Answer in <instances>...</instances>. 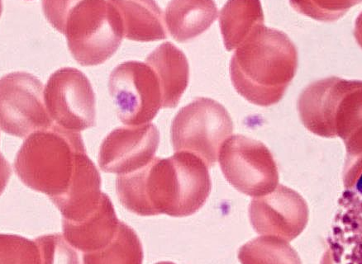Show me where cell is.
Wrapping results in <instances>:
<instances>
[{
  "label": "cell",
  "instance_id": "1",
  "mask_svg": "<svg viewBox=\"0 0 362 264\" xmlns=\"http://www.w3.org/2000/svg\"><path fill=\"white\" fill-rule=\"evenodd\" d=\"M211 188L207 164L187 151L155 157L144 168L116 179L121 204L144 217L192 216L206 203Z\"/></svg>",
  "mask_w": 362,
  "mask_h": 264
},
{
  "label": "cell",
  "instance_id": "2",
  "mask_svg": "<svg viewBox=\"0 0 362 264\" xmlns=\"http://www.w3.org/2000/svg\"><path fill=\"white\" fill-rule=\"evenodd\" d=\"M296 46L283 32L257 27L236 52L230 62L235 90L253 104H276L296 76Z\"/></svg>",
  "mask_w": 362,
  "mask_h": 264
},
{
  "label": "cell",
  "instance_id": "3",
  "mask_svg": "<svg viewBox=\"0 0 362 264\" xmlns=\"http://www.w3.org/2000/svg\"><path fill=\"white\" fill-rule=\"evenodd\" d=\"M42 9L81 66L105 62L123 41V18L114 1H43Z\"/></svg>",
  "mask_w": 362,
  "mask_h": 264
},
{
  "label": "cell",
  "instance_id": "4",
  "mask_svg": "<svg viewBox=\"0 0 362 264\" xmlns=\"http://www.w3.org/2000/svg\"><path fill=\"white\" fill-rule=\"evenodd\" d=\"M81 151L86 148L80 132L55 124L24 140L14 160V171L29 188L49 198L60 197L70 187Z\"/></svg>",
  "mask_w": 362,
  "mask_h": 264
},
{
  "label": "cell",
  "instance_id": "5",
  "mask_svg": "<svg viewBox=\"0 0 362 264\" xmlns=\"http://www.w3.org/2000/svg\"><path fill=\"white\" fill-rule=\"evenodd\" d=\"M233 131V120L222 104L198 97L175 116L171 140L175 152L197 155L209 168L216 163L220 149Z\"/></svg>",
  "mask_w": 362,
  "mask_h": 264
},
{
  "label": "cell",
  "instance_id": "6",
  "mask_svg": "<svg viewBox=\"0 0 362 264\" xmlns=\"http://www.w3.org/2000/svg\"><path fill=\"white\" fill-rule=\"evenodd\" d=\"M109 90L117 115L127 126L149 124L163 107L158 77L146 63L130 61L115 67Z\"/></svg>",
  "mask_w": 362,
  "mask_h": 264
},
{
  "label": "cell",
  "instance_id": "7",
  "mask_svg": "<svg viewBox=\"0 0 362 264\" xmlns=\"http://www.w3.org/2000/svg\"><path fill=\"white\" fill-rule=\"evenodd\" d=\"M218 161L225 179L239 192L258 198L276 187V164L261 141L243 135L230 136L220 149Z\"/></svg>",
  "mask_w": 362,
  "mask_h": 264
},
{
  "label": "cell",
  "instance_id": "8",
  "mask_svg": "<svg viewBox=\"0 0 362 264\" xmlns=\"http://www.w3.org/2000/svg\"><path fill=\"white\" fill-rule=\"evenodd\" d=\"M0 85L4 132L24 138L55 124L44 100L43 84L35 76L24 71L9 73L2 77Z\"/></svg>",
  "mask_w": 362,
  "mask_h": 264
},
{
  "label": "cell",
  "instance_id": "9",
  "mask_svg": "<svg viewBox=\"0 0 362 264\" xmlns=\"http://www.w3.org/2000/svg\"><path fill=\"white\" fill-rule=\"evenodd\" d=\"M44 100L54 124L81 132L96 125V99L90 81L76 68L59 69L49 78Z\"/></svg>",
  "mask_w": 362,
  "mask_h": 264
},
{
  "label": "cell",
  "instance_id": "10",
  "mask_svg": "<svg viewBox=\"0 0 362 264\" xmlns=\"http://www.w3.org/2000/svg\"><path fill=\"white\" fill-rule=\"evenodd\" d=\"M159 143V131L153 124L119 127L103 140L100 168L117 175L136 172L155 158Z\"/></svg>",
  "mask_w": 362,
  "mask_h": 264
},
{
  "label": "cell",
  "instance_id": "11",
  "mask_svg": "<svg viewBox=\"0 0 362 264\" xmlns=\"http://www.w3.org/2000/svg\"><path fill=\"white\" fill-rule=\"evenodd\" d=\"M249 217L258 234L290 241L305 229L308 208L295 191L279 185L275 192L252 200Z\"/></svg>",
  "mask_w": 362,
  "mask_h": 264
},
{
  "label": "cell",
  "instance_id": "12",
  "mask_svg": "<svg viewBox=\"0 0 362 264\" xmlns=\"http://www.w3.org/2000/svg\"><path fill=\"white\" fill-rule=\"evenodd\" d=\"M102 194L99 170L86 151H81L77 155L76 173L67 192L50 200L61 212L62 219L80 223L96 212Z\"/></svg>",
  "mask_w": 362,
  "mask_h": 264
},
{
  "label": "cell",
  "instance_id": "13",
  "mask_svg": "<svg viewBox=\"0 0 362 264\" xmlns=\"http://www.w3.org/2000/svg\"><path fill=\"white\" fill-rule=\"evenodd\" d=\"M329 244L335 264H362V197L355 190L339 199Z\"/></svg>",
  "mask_w": 362,
  "mask_h": 264
},
{
  "label": "cell",
  "instance_id": "14",
  "mask_svg": "<svg viewBox=\"0 0 362 264\" xmlns=\"http://www.w3.org/2000/svg\"><path fill=\"white\" fill-rule=\"evenodd\" d=\"M119 224L109 196L103 193L100 206L94 214L80 223L62 219V231L73 248L88 253L110 246L119 232Z\"/></svg>",
  "mask_w": 362,
  "mask_h": 264
},
{
  "label": "cell",
  "instance_id": "15",
  "mask_svg": "<svg viewBox=\"0 0 362 264\" xmlns=\"http://www.w3.org/2000/svg\"><path fill=\"white\" fill-rule=\"evenodd\" d=\"M146 61L158 77L163 109L177 106L189 80V62L184 52L173 43L164 42L156 47Z\"/></svg>",
  "mask_w": 362,
  "mask_h": 264
},
{
  "label": "cell",
  "instance_id": "16",
  "mask_svg": "<svg viewBox=\"0 0 362 264\" xmlns=\"http://www.w3.org/2000/svg\"><path fill=\"white\" fill-rule=\"evenodd\" d=\"M217 18L218 8L214 1H171L165 13L168 31L180 42L199 36Z\"/></svg>",
  "mask_w": 362,
  "mask_h": 264
},
{
  "label": "cell",
  "instance_id": "17",
  "mask_svg": "<svg viewBox=\"0 0 362 264\" xmlns=\"http://www.w3.org/2000/svg\"><path fill=\"white\" fill-rule=\"evenodd\" d=\"M123 18L124 37L136 42L168 38L163 12L154 1H114Z\"/></svg>",
  "mask_w": 362,
  "mask_h": 264
},
{
  "label": "cell",
  "instance_id": "18",
  "mask_svg": "<svg viewBox=\"0 0 362 264\" xmlns=\"http://www.w3.org/2000/svg\"><path fill=\"white\" fill-rule=\"evenodd\" d=\"M219 23L224 45L231 52L263 25L262 4L259 1H228L220 12Z\"/></svg>",
  "mask_w": 362,
  "mask_h": 264
},
{
  "label": "cell",
  "instance_id": "19",
  "mask_svg": "<svg viewBox=\"0 0 362 264\" xmlns=\"http://www.w3.org/2000/svg\"><path fill=\"white\" fill-rule=\"evenodd\" d=\"M144 248L140 239L128 224L120 222L119 232L110 246L83 254V264H143Z\"/></svg>",
  "mask_w": 362,
  "mask_h": 264
},
{
  "label": "cell",
  "instance_id": "20",
  "mask_svg": "<svg viewBox=\"0 0 362 264\" xmlns=\"http://www.w3.org/2000/svg\"><path fill=\"white\" fill-rule=\"evenodd\" d=\"M242 264H301L300 259L287 243L276 236L252 239L240 248Z\"/></svg>",
  "mask_w": 362,
  "mask_h": 264
},
{
  "label": "cell",
  "instance_id": "21",
  "mask_svg": "<svg viewBox=\"0 0 362 264\" xmlns=\"http://www.w3.org/2000/svg\"><path fill=\"white\" fill-rule=\"evenodd\" d=\"M0 264H42L40 249L35 241L2 234L0 236Z\"/></svg>",
  "mask_w": 362,
  "mask_h": 264
},
{
  "label": "cell",
  "instance_id": "22",
  "mask_svg": "<svg viewBox=\"0 0 362 264\" xmlns=\"http://www.w3.org/2000/svg\"><path fill=\"white\" fill-rule=\"evenodd\" d=\"M35 241L40 249L42 264H80L75 249L62 234H47Z\"/></svg>",
  "mask_w": 362,
  "mask_h": 264
},
{
  "label": "cell",
  "instance_id": "23",
  "mask_svg": "<svg viewBox=\"0 0 362 264\" xmlns=\"http://www.w3.org/2000/svg\"><path fill=\"white\" fill-rule=\"evenodd\" d=\"M356 37L362 47V13L356 24Z\"/></svg>",
  "mask_w": 362,
  "mask_h": 264
},
{
  "label": "cell",
  "instance_id": "24",
  "mask_svg": "<svg viewBox=\"0 0 362 264\" xmlns=\"http://www.w3.org/2000/svg\"><path fill=\"white\" fill-rule=\"evenodd\" d=\"M355 191L357 193H359L362 197V174H361L355 186Z\"/></svg>",
  "mask_w": 362,
  "mask_h": 264
},
{
  "label": "cell",
  "instance_id": "25",
  "mask_svg": "<svg viewBox=\"0 0 362 264\" xmlns=\"http://www.w3.org/2000/svg\"><path fill=\"white\" fill-rule=\"evenodd\" d=\"M156 264H175V263H174L173 262H160V263H158Z\"/></svg>",
  "mask_w": 362,
  "mask_h": 264
}]
</instances>
